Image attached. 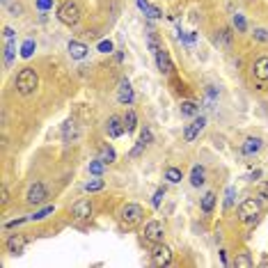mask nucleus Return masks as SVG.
Returning a JSON list of instances; mask_svg holds the SVG:
<instances>
[{"mask_svg":"<svg viewBox=\"0 0 268 268\" xmlns=\"http://www.w3.org/2000/svg\"><path fill=\"white\" fill-rule=\"evenodd\" d=\"M37 85H39V76H37V71L35 69H21V74L17 76V90H19V94L21 97H30L35 90H37Z\"/></svg>","mask_w":268,"mask_h":268,"instance_id":"nucleus-1","label":"nucleus"},{"mask_svg":"<svg viewBox=\"0 0 268 268\" xmlns=\"http://www.w3.org/2000/svg\"><path fill=\"white\" fill-rule=\"evenodd\" d=\"M58 19L65 26H76V23L81 21V7L76 5L74 0H67V3H62L60 5V10H58Z\"/></svg>","mask_w":268,"mask_h":268,"instance_id":"nucleus-2","label":"nucleus"},{"mask_svg":"<svg viewBox=\"0 0 268 268\" xmlns=\"http://www.w3.org/2000/svg\"><path fill=\"white\" fill-rule=\"evenodd\" d=\"M142 206L140 204H126V206H122V211H119V218H122V225L126 227H133L138 225L140 220H142Z\"/></svg>","mask_w":268,"mask_h":268,"instance_id":"nucleus-3","label":"nucleus"},{"mask_svg":"<svg viewBox=\"0 0 268 268\" xmlns=\"http://www.w3.org/2000/svg\"><path fill=\"white\" fill-rule=\"evenodd\" d=\"M151 261H154L156 266H167V263L172 261L170 247L163 245V243H156V245L151 247Z\"/></svg>","mask_w":268,"mask_h":268,"instance_id":"nucleus-4","label":"nucleus"},{"mask_svg":"<svg viewBox=\"0 0 268 268\" xmlns=\"http://www.w3.org/2000/svg\"><path fill=\"white\" fill-rule=\"evenodd\" d=\"M259 211H261V206H259L257 199H245V202L238 206V215H241V220H245V222L257 218Z\"/></svg>","mask_w":268,"mask_h":268,"instance_id":"nucleus-5","label":"nucleus"},{"mask_svg":"<svg viewBox=\"0 0 268 268\" xmlns=\"http://www.w3.org/2000/svg\"><path fill=\"white\" fill-rule=\"evenodd\" d=\"M163 236H165V227H163V222H158V220H151L149 225L145 227V238L151 243H161Z\"/></svg>","mask_w":268,"mask_h":268,"instance_id":"nucleus-6","label":"nucleus"},{"mask_svg":"<svg viewBox=\"0 0 268 268\" xmlns=\"http://www.w3.org/2000/svg\"><path fill=\"white\" fill-rule=\"evenodd\" d=\"M204 126H206V119H204V117H195L193 122L186 126V131H183V140H186V142H193V140L204 131Z\"/></svg>","mask_w":268,"mask_h":268,"instance_id":"nucleus-7","label":"nucleus"},{"mask_svg":"<svg viewBox=\"0 0 268 268\" xmlns=\"http://www.w3.org/2000/svg\"><path fill=\"white\" fill-rule=\"evenodd\" d=\"M26 199H28V204H33V206L46 202V188H44V183H33L26 195Z\"/></svg>","mask_w":268,"mask_h":268,"instance_id":"nucleus-8","label":"nucleus"},{"mask_svg":"<svg viewBox=\"0 0 268 268\" xmlns=\"http://www.w3.org/2000/svg\"><path fill=\"white\" fill-rule=\"evenodd\" d=\"M14 51H17V44H14V30H12V28H5V65H12Z\"/></svg>","mask_w":268,"mask_h":268,"instance_id":"nucleus-9","label":"nucleus"},{"mask_svg":"<svg viewBox=\"0 0 268 268\" xmlns=\"http://www.w3.org/2000/svg\"><path fill=\"white\" fill-rule=\"evenodd\" d=\"M71 211H74V215L78 220H87L92 215V202H90V199H78V202L74 204V209H71Z\"/></svg>","mask_w":268,"mask_h":268,"instance_id":"nucleus-10","label":"nucleus"},{"mask_svg":"<svg viewBox=\"0 0 268 268\" xmlns=\"http://www.w3.org/2000/svg\"><path fill=\"white\" fill-rule=\"evenodd\" d=\"M106 131H108V135H110V138H119V135L124 133V124H122V119L117 117V115H113V117L108 119V124H106Z\"/></svg>","mask_w":268,"mask_h":268,"instance_id":"nucleus-11","label":"nucleus"},{"mask_svg":"<svg viewBox=\"0 0 268 268\" xmlns=\"http://www.w3.org/2000/svg\"><path fill=\"white\" fill-rule=\"evenodd\" d=\"M26 245H28V238H26V236H21V234L12 236L10 241H7V250H10L12 254H21Z\"/></svg>","mask_w":268,"mask_h":268,"instance_id":"nucleus-12","label":"nucleus"},{"mask_svg":"<svg viewBox=\"0 0 268 268\" xmlns=\"http://www.w3.org/2000/svg\"><path fill=\"white\" fill-rule=\"evenodd\" d=\"M117 99H119V103H126V106L133 101V90H131V83L129 81H122V83H119Z\"/></svg>","mask_w":268,"mask_h":268,"instance_id":"nucleus-13","label":"nucleus"},{"mask_svg":"<svg viewBox=\"0 0 268 268\" xmlns=\"http://www.w3.org/2000/svg\"><path fill=\"white\" fill-rule=\"evenodd\" d=\"M254 76L259 81H268V55H261L254 62Z\"/></svg>","mask_w":268,"mask_h":268,"instance_id":"nucleus-14","label":"nucleus"},{"mask_svg":"<svg viewBox=\"0 0 268 268\" xmlns=\"http://www.w3.org/2000/svg\"><path fill=\"white\" fill-rule=\"evenodd\" d=\"M62 135H65L67 142H69V140H71V142H74V140H78V135H81V133H78V126H76L74 119H67V122H65V126H62Z\"/></svg>","mask_w":268,"mask_h":268,"instance_id":"nucleus-15","label":"nucleus"},{"mask_svg":"<svg viewBox=\"0 0 268 268\" xmlns=\"http://www.w3.org/2000/svg\"><path fill=\"white\" fill-rule=\"evenodd\" d=\"M69 53H71V58L83 60L87 55V46L81 44V42H69Z\"/></svg>","mask_w":268,"mask_h":268,"instance_id":"nucleus-16","label":"nucleus"},{"mask_svg":"<svg viewBox=\"0 0 268 268\" xmlns=\"http://www.w3.org/2000/svg\"><path fill=\"white\" fill-rule=\"evenodd\" d=\"M156 60H158V69H161V74H170L172 71V62H170V58H167V53L165 51H158L156 53Z\"/></svg>","mask_w":268,"mask_h":268,"instance_id":"nucleus-17","label":"nucleus"},{"mask_svg":"<svg viewBox=\"0 0 268 268\" xmlns=\"http://www.w3.org/2000/svg\"><path fill=\"white\" fill-rule=\"evenodd\" d=\"M261 149V140L259 138H247L245 140V145H243V154H257V151Z\"/></svg>","mask_w":268,"mask_h":268,"instance_id":"nucleus-18","label":"nucleus"},{"mask_svg":"<svg viewBox=\"0 0 268 268\" xmlns=\"http://www.w3.org/2000/svg\"><path fill=\"white\" fill-rule=\"evenodd\" d=\"M138 7L145 12L149 19H158V17H161V10H158V7H151L147 0H138Z\"/></svg>","mask_w":268,"mask_h":268,"instance_id":"nucleus-19","label":"nucleus"},{"mask_svg":"<svg viewBox=\"0 0 268 268\" xmlns=\"http://www.w3.org/2000/svg\"><path fill=\"white\" fill-rule=\"evenodd\" d=\"M199 113V106L193 101H183L181 103V115L183 117H195V115Z\"/></svg>","mask_w":268,"mask_h":268,"instance_id":"nucleus-20","label":"nucleus"},{"mask_svg":"<svg viewBox=\"0 0 268 268\" xmlns=\"http://www.w3.org/2000/svg\"><path fill=\"white\" fill-rule=\"evenodd\" d=\"M190 183H193V186H202L204 183V167L202 165H195L193 167V172H190Z\"/></svg>","mask_w":268,"mask_h":268,"instance_id":"nucleus-21","label":"nucleus"},{"mask_svg":"<svg viewBox=\"0 0 268 268\" xmlns=\"http://www.w3.org/2000/svg\"><path fill=\"white\" fill-rule=\"evenodd\" d=\"M252 263H254V261L250 259V254H247V252H241V254L234 259V266L236 268H250Z\"/></svg>","mask_w":268,"mask_h":268,"instance_id":"nucleus-22","label":"nucleus"},{"mask_svg":"<svg viewBox=\"0 0 268 268\" xmlns=\"http://www.w3.org/2000/svg\"><path fill=\"white\" fill-rule=\"evenodd\" d=\"M213 204H215V195L213 193H206L202 199V211L204 213H211L213 211Z\"/></svg>","mask_w":268,"mask_h":268,"instance_id":"nucleus-23","label":"nucleus"},{"mask_svg":"<svg viewBox=\"0 0 268 268\" xmlns=\"http://www.w3.org/2000/svg\"><path fill=\"white\" fill-rule=\"evenodd\" d=\"M135 122H138V119H135V113H133V110H129V113H126V117H124V129H126V133L135 131Z\"/></svg>","mask_w":268,"mask_h":268,"instance_id":"nucleus-24","label":"nucleus"},{"mask_svg":"<svg viewBox=\"0 0 268 268\" xmlns=\"http://www.w3.org/2000/svg\"><path fill=\"white\" fill-rule=\"evenodd\" d=\"M165 179L172 183H179L181 181V170H177V167H167L165 170Z\"/></svg>","mask_w":268,"mask_h":268,"instance_id":"nucleus-25","label":"nucleus"},{"mask_svg":"<svg viewBox=\"0 0 268 268\" xmlns=\"http://www.w3.org/2000/svg\"><path fill=\"white\" fill-rule=\"evenodd\" d=\"M215 42H220L225 49H229V44H231V33L229 30H220L218 37H215Z\"/></svg>","mask_w":268,"mask_h":268,"instance_id":"nucleus-26","label":"nucleus"},{"mask_svg":"<svg viewBox=\"0 0 268 268\" xmlns=\"http://www.w3.org/2000/svg\"><path fill=\"white\" fill-rule=\"evenodd\" d=\"M101 188H103L101 179H92V181L85 183V190H87V193H94V190H101Z\"/></svg>","mask_w":268,"mask_h":268,"instance_id":"nucleus-27","label":"nucleus"},{"mask_svg":"<svg viewBox=\"0 0 268 268\" xmlns=\"http://www.w3.org/2000/svg\"><path fill=\"white\" fill-rule=\"evenodd\" d=\"M101 161H103V163H113V161H115L113 147H103V149H101Z\"/></svg>","mask_w":268,"mask_h":268,"instance_id":"nucleus-28","label":"nucleus"},{"mask_svg":"<svg viewBox=\"0 0 268 268\" xmlns=\"http://www.w3.org/2000/svg\"><path fill=\"white\" fill-rule=\"evenodd\" d=\"M51 213H53V206H46V209L37 211V213H35V215H30V218H33V220H44V218H46V215H51Z\"/></svg>","mask_w":268,"mask_h":268,"instance_id":"nucleus-29","label":"nucleus"},{"mask_svg":"<svg viewBox=\"0 0 268 268\" xmlns=\"http://www.w3.org/2000/svg\"><path fill=\"white\" fill-rule=\"evenodd\" d=\"M234 28L238 30V33H243V30H245V19H243L241 14H236V17H234Z\"/></svg>","mask_w":268,"mask_h":268,"instance_id":"nucleus-30","label":"nucleus"},{"mask_svg":"<svg viewBox=\"0 0 268 268\" xmlns=\"http://www.w3.org/2000/svg\"><path fill=\"white\" fill-rule=\"evenodd\" d=\"M33 51H35V42H26V44H23L21 55H23V58H30V55H33Z\"/></svg>","mask_w":268,"mask_h":268,"instance_id":"nucleus-31","label":"nucleus"},{"mask_svg":"<svg viewBox=\"0 0 268 268\" xmlns=\"http://www.w3.org/2000/svg\"><path fill=\"white\" fill-rule=\"evenodd\" d=\"M90 172H92V174H101V172H103V161L90 163Z\"/></svg>","mask_w":268,"mask_h":268,"instance_id":"nucleus-32","label":"nucleus"},{"mask_svg":"<svg viewBox=\"0 0 268 268\" xmlns=\"http://www.w3.org/2000/svg\"><path fill=\"white\" fill-rule=\"evenodd\" d=\"M165 197V188H158L154 195V206H161V199Z\"/></svg>","mask_w":268,"mask_h":268,"instance_id":"nucleus-33","label":"nucleus"},{"mask_svg":"<svg viewBox=\"0 0 268 268\" xmlns=\"http://www.w3.org/2000/svg\"><path fill=\"white\" fill-rule=\"evenodd\" d=\"M140 142H145V145H149L151 142V131H142V133H140Z\"/></svg>","mask_w":268,"mask_h":268,"instance_id":"nucleus-34","label":"nucleus"},{"mask_svg":"<svg viewBox=\"0 0 268 268\" xmlns=\"http://www.w3.org/2000/svg\"><path fill=\"white\" fill-rule=\"evenodd\" d=\"M99 51H101V53H110V51H113V44H110V42H101V44H99Z\"/></svg>","mask_w":268,"mask_h":268,"instance_id":"nucleus-35","label":"nucleus"},{"mask_svg":"<svg viewBox=\"0 0 268 268\" xmlns=\"http://www.w3.org/2000/svg\"><path fill=\"white\" fill-rule=\"evenodd\" d=\"M254 37H257L259 42H268V30H257V33H254Z\"/></svg>","mask_w":268,"mask_h":268,"instance_id":"nucleus-36","label":"nucleus"},{"mask_svg":"<svg viewBox=\"0 0 268 268\" xmlns=\"http://www.w3.org/2000/svg\"><path fill=\"white\" fill-rule=\"evenodd\" d=\"M259 197L268 199V183H261V186H259Z\"/></svg>","mask_w":268,"mask_h":268,"instance_id":"nucleus-37","label":"nucleus"},{"mask_svg":"<svg viewBox=\"0 0 268 268\" xmlns=\"http://www.w3.org/2000/svg\"><path fill=\"white\" fill-rule=\"evenodd\" d=\"M51 5H53L51 0H39V3H37V7H39V10H49Z\"/></svg>","mask_w":268,"mask_h":268,"instance_id":"nucleus-38","label":"nucleus"},{"mask_svg":"<svg viewBox=\"0 0 268 268\" xmlns=\"http://www.w3.org/2000/svg\"><path fill=\"white\" fill-rule=\"evenodd\" d=\"M234 202V188H227V206H231Z\"/></svg>","mask_w":268,"mask_h":268,"instance_id":"nucleus-39","label":"nucleus"},{"mask_svg":"<svg viewBox=\"0 0 268 268\" xmlns=\"http://www.w3.org/2000/svg\"><path fill=\"white\" fill-rule=\"evenodd\" d=\"M0 199H3V204H7V199H10V193H7V188H3V197H0Z\"/></svg>","mask_w":268,"mask_h":268,"instance_id":"nucleus-40","label":"nucleus"},{"mask_svg":"<svg viewBox=\"0 0 268 268\" xmlns=\"http://www.w3.org/2000/svg\"><path fill=\"white\" fill-rule=\"evenodd\" d=\"M3 3H5V5H7V3H10V0H3Z\"/></svg>","mask_w":268,"mask_h":268,"instance_id":"nucleus-41","label":"nucleus"}]
</instances>
